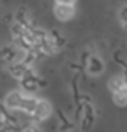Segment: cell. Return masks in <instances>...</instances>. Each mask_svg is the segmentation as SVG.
Listing matches in <instances>:
<instances>
[{"label": "cell", "instance_id": "cell-3", "mask_svg": "<svg viewBox=\"0 0 127 132\" xmlns=\"http://www.w3.org/2000/svg\"><path fill=\"white\" fill-rule=\"evenodd\" d=\"M50 113H52V106H50V103L45 101V100H39L31 117H33V120L38 122V120H45V118H48Z\"/></svg>", "mask_w": 127, "mask_h": 132}, {"label": "cell", "instance_id": "cell-12", "mask_svg": "<svg viewBox=\"0 0 127 132\" xmlns=\"http://www.w3.org/2000/svg\"><path fill=\"white\" fill-rule=\"evenodd\" d=\"M57 4H64V5H74L76 0H55Z\"/></svg>", "mask_w": 127, "mask_h": 132}, {"label": "cell", "instance_id": "cell-10", "mask_svg": "<svg viewBox=\"0 0 127 132\" xmlns=\"http://www.w3.org/2000/svg\"><path fill=\"white\" fill-rule=\"evenodd\" d=\"M22 132H41V129H39L36 123H28V125L22 129Z\"/></svg>", "mask_w": 127, "mask_h": 132}, {"label": "cell", "instance_id": "cell-2", "mask_svg": "<svg viewBox=\"0 0 127 132\" xmlns=\"http://www.w3.org/2000/svg\"><path fill=\"white\" fill-rule=\"evenodd\" d=\"M21 86L28 91V93H33V91H36L38 88H41V86H45V82L41 81V79L36 76L34 72L28 74L24 79H21Z\"/></svg>", "mask_w": 127, "mask_h": 132}, {"label": "cell", "instance_id": "cell-1", "mask_svg": "<svg viewBox=\"0 0 127 132\" xmlns=\"http://www.w3.org/2000/svg\"><path fill=\"white\" fill-rule=\"evenodd\" d=\"M24 93H21V91H12L5 96V108H9L12 112H17L21 110L22 106V101H24Z\"/></svg>", "mask_w": 127, "mask_h": 132}, {"label": "cell", "instance_id": "cell-11", "mask_svg": "<svg viewBox=\"0 0 127 132\" xmlns=\"http://www.w3.org/2000/svg\"><path fill=\"white\" fill-rule=\"evenodd\" d=\"M120 21H122V24L127 28V5L120 9Z\"/></svg>", "mask_w": 127, "mask_h": 132}, {"label": "cell", "instance_id": "cell-4", "mask_svg": "<svg viewBox=\"0 0 127 132\" xmlns=\"http://www.w3.org/2000/svg\"><path fill=\"white\" fill-rule=\"evenodd\" d=\"M9 72L12 74L15 79H19V81H21V79H24L28 74L33 72V69L26 64V62H15V64H10Z\"/></svg>", "mask_w": 127, "mask_h": 132}, {"label": "cell", "instance_id": "cell-7", "mask_svg": "<svg viewBox=\"0 0 127 132\" xmlns=\"http://www.w3.org/2000/svg\"><path fill=\"white\" fill-rule=\"evenodd\" d=\"M125 88H127V81L124 76H118V77H113L108 81V89L112 93H118V91H122Z\"/></svg>", "mask_w": 127, "mask_h": 132}, {"label": "cell", "instance_id": "cell-8", "mask_svg": "<svg viewBox=\"0 0 127 132\" xmlns=\"http://www.w3.org/2000/svg\"><path fill=\"white\" fill-rule=\"evenodd\" d=\"M88 70L89 74H93V76H100V74L105 70V65H103L101 59H98V57H91L88 62Z\"/></svg>", "mask_w": 127, "mask_h": 132}, {"label": "cell", "instance_id": "cell-9", "mask_svg": "<svg viewBox=\"0 0 127 132\" xmlns=\"http://www.w3.org/2000/svg\"><path fill=\"white\" fill-rule=\"evenodd\" d=\"M113 101L117 103L118 106H125L127 105V88L118 91V93H113Z\"/></svg>", "mask_w": 127, "mask_h": 132}, {"label": "cell", "instance_id": "cell-5", "mask_svg": "<svg viewBox=\"0 0 127 132\" xmlns=\"http://www.w3.org/2000/svg\"><path fill=\"white\" fill-rule=\"evenodd\" d=\"M55 17L60 21H70L74 17V5L55 4Z\"/></svg>", "mask_w": 127, "mask_h": 132}, {"label": "cell", "instance_id": "cell-6", "mask_svg": "<svg viewBox=\"0 0 127 132\" xmlns=\"http://www.w3.org/2000/svg\"><path fill=\"white\" fill-rule=\"evenodd\" d=\"M38 101L39 100L38 98H34V96H24V101H22V106H21V112L22 113H26V115H33V112H34V108H36V105H38Z\"/></svg>", "mask_w": 127, "mask_h": 132}]
</instances>
